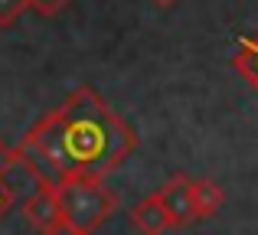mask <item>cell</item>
<instances>
[{
    "instance_id": "1",
    "label": "cell",
    "mask_w": 258,
    "mask_h": 235,
    "mask_svg": "<svg viewBox=\"0 0 258 235\" xmlns=\"http://www.w3.org/2000/svg\"><path fill=\"white\" fill-rule=\"evenodd\" d=\"M138 147V134L92 85L76 89L59 108L43 115L23 140L20 157L49 186L72 177L105 180Z\"/></svg>"
},
{
    "instance_id": "2",
    "label": "cell",
    "mask_w": 258,
    "mask_h": 235,
    "mask_svg": "<svg viewBox=\"0 0 258 235\" xmlns=\"http://www.w3.org/2000/svg\"><path fill=\"white\" fill-rule=\"evenodd\" d=\"M56 199L59 209H62V222L76 225L82 232H95L98 225H105L121 206L118 196L101 180H88V177H72L56 183Z\"/></svg>"
},
{
    "instance_id": "3",
    "label": "cell",
    "mask_w": 258,
    "mask_h": 235,
    "mask_svg": "<svg viewBox=\"0 0 258 235\" xmlns=\"http://www.w3.org/2000/svg\"><path fill=\"white\" fill-rule=\"evenodd\" d=\"M154 199L164 206V212L170 216L173 229H186V225L200 222V216H196V196H193V180L170 177L157 193H154Z\"/></svg>"
},
{
    "instance_id": "4",
    "label": "cell",
    "mask_w": 258,
    "mask_h": 235,
    "mask_svg": "<svg viewBox=\"0 0 258 235\" xmlns=\"http://www.w3.org/2000/svg\"><path fill=\"white\" fill-rule=\"evenodd\" d=\"M23 219L36 232H49L56 225H62V209H59V199H56V186H43L33 196H26L23 199Z\"/></svg>"
},
{
    "instance_id": "5",
    "label": "cell",
    "mask_w": 258,
    "mask_h": 235,
    "mask_svg": "<svg viewBox=\"0 0 258 235\" xmlns=\"http://www.w3.org/2000/svg\"><path fill=\"white\" fill-rule=\"evenodd\" d=\"M131 225H134L141 235H167V232L173 229L170 216H167L164 206L154 199V193H151L147 199H141V203L131 209Z\"/></svg>"
},
{
    "instance_id": "6",
    "label": "cell",
    "mask_w": 258,
    "mask_h": 235,
    "mask_svg": "<svg viewBox=\"0 0 258 235\" xmlns=\"http://www.w3.org/2000/svg\"><path fill=\"white\" fill-rule=\"evenodd\" d=\"M193 196H196V216L209 219L226 206V190L213 180H193Z\"/></svg>"
},
{
    "instance_id": "7",
    "label": "cell",
    "mask_w": 258,
    "mask_h": 235,
    "mask_svg": "<svg viewBox=\"0 0 258 235\" xmlns=\"http://www.w3.org/2000/svg\"><path fill=\"white\" fill-rule=\"evenodd\" d=\"M232 69L239 72V75L258 92V33H255V36H248L245 43L235 49V56H232Z\"/></svg>"
},
{
    "instance_id": "8",
    "label": "cell",
    "mask_w": 258,
    "mask_h": 235,
    "mask_svg": "<svg viewBox=\"0 0 258 235\" xmlns=\"http://www.w3.org/2000/svg\"><path fill=\"white\" fill-rule=\"evenodd\" d=\"M26 7H30L26 0H0V30H10Z\"/></svg>"
},
{
    "instance_id": "9",
    "label": "cell",
    "mask_w": 258,
    "mask_h": 235,
    "mask_svg": "<svg viewBox=\"0 0 258 235\" xmlns=\"http://www.w3.org/2000/svg\"><path fill=\"white\" fill-rule=\"evenodd\" d=\"M30 4V10L33 13H39V17H56L62 7H69L72 0H26Z\"/></svg>"
},
{
    "instance_id": "10",
    "label": "cell",
    "mask_w": 258,
    "mask_h": 235,
    "mask_svg": "<svg viewBox=\"0 0 258 235\" xmlns=\"http://www.w3.org/2000/svg\"><path fill=\"white\" fill-rule=\"evenodd\" d=\"M17 160H20V150H17V147H7L4 140H0V183H4L7 173L17 167Z\"/></svg>"
},
{
    "instance_id": "11",
    "label": "cell",
    "mask_w": 258,
    "mask_h": 235,
    "mask_svg": "<svg viewBox=\"0 0 258 235\" xmlns=\"http://www.w3.org/2000/svg\"><path fill=\"white\" fill-rule=\"evenodd\" d=\"M13 203H17L13 190H10V186H4V183H0V216H7V212L13 209Z\"/></svg>"
},
{
    "instance_id": "12",
    "label": "cell",
    "mask_w": 258,
    "mask_h": 235,
    "mask_svg": "<svg viewBox=\"0 0 258 235\" xmlns=\"http://www.w3.org/2000/svg\"><path fill=\"white\" fill-rule=\"evenodd\" d=\"M39 235H92V232H82V229H76V225H56V229H49V232H39Z\"/></svg>"
},
{
    "instance_id": "13",
    "label": "cell",
    "mask_w": 258,
    "mask_h": 235,
    "mask_svg": "<svg viewBox=\"0 0 258 235\" xmlns=\"http://www.w3.org/2000/svg\"><path fill=\"white\" fill-rule=\"evenodd\" d=\"M154 4H157V7H173L176 0H154Z\"/></svg>"
}]
</instances>
